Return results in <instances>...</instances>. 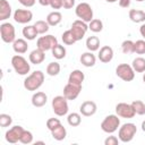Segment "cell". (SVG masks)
Returning a JSON list of instances; mask_svg holds the SVG:
<instances>
[{"instance_id": "1", "label": "cell", "mask_w": 145, "mask_h": 145, "mask_svg": "<svg viewBox=\"0 0 145 145\" xmlns=\"http://www.w3.org/2000/svg\"><path fill=\"white\" fill-rule=\"evenodd\" d=\"M44 82V74L41 70H35L29 74L24 80V87L27 91H37Z\"/></svg>"}, {"instance_id": "2", "label": "cell", "mask_w": 145, "mask_h": 145, "mask_svg": "<svg viewBox=\"0 0 145 145\" xmlns=\"http://www.w3.org/2000/svg\"><path fill=\"white\" fill-rule=\"evenodd\" d=\"M136 133H137L136 125L133 123V122H126L121 127H119L118 138L122 143H129L130 140H133V138L135 137Z\"/></svg>"}, {"instance_id": "3", "label": "cell", "mask_w": 145, "mask_h": 145, "mask_svg": "<svg viewBox=\"0 0 145 145\" xmlns=\"http://www.w3.org/2000/svg\"><path fill=\"white\" fill-rule=\"evenodd\" d=\"M11 66L14 68V70L18 74V75H27L31 70V65L28 63V61L20 54H16L11 58Z\"/></svg>"}, {"instance_id": "4", "label": "cell", "mask_w": 145, "mask_h": 145, "mask_svg": "<svg viewBox=\"0 0 145 145\" xmlns=\"http://www.w3.org/2000/svg\"><path fill=\"white\" fill-rule=\"evenodd\" d=\"M120 127V119L118 114H109L101 122V129L106 134H113Z\"/></svg>"}, {"instance_id": "5", "label": "cell", "mask_w": 145, "mask_h": 145, "mask_svg": "<svg viewBox=\"0 0 145 145\" xmlns=\"http://www.w3.org/2000/svg\"><path fill=\"white\" fill-rule=\"evenodd\" d=\"M52 110L58 117H63L68 113L69 106H68V100L63 95L54 96L52 100Z\"/></svg>"}, {"instance_id": "6", "label": "cell", "mask_w": 145, "mask_h": 145, "mask_svg": "<svg viewBox=\"0 0 145 145\" xmlns=\"http://www.w3.org/2000/svg\"><path fill=\"white\" fill-rule=\"evenodd\" d=\"M75 14L76 16L84 20L85 23H89L92 19H93V9L91 7L89 3L87 2H80L76 6V9H75Z\"/></svg>"}, {"instance_id": "7", "label": "cell", "mask_w": 145, "mask_h": 145, "mask_svg": "<svg viewBox=\"0 0 145 145\" xmlns=\"http://www.w3.org/2000/svg\"><path fill=\"white\" fill-rule=\"evenodd\" d=\"M0 35L5 43H14L16 40V31L14 25L8 22L2 23L0 25Z\"/></svg>"}, {"instance_id": "8", "label": "cell", "mask_w": 145, "mask_h": 145, "mask_svg": "<svg viewBox=\"0 0 145 145\" xmlns=\"http://www.w3.org/2000/svg\"><path fill=\"white\" fill-rule=\"evenodd\" d=\"M116 75L123 82H131L135 78V70L130 65L120 63L116 68Z\"/></svg>"}, {"instance_id": "9", "label": "cell", "mask_w": 145, "mask_h": 145, "mask_svg": "<svg viewBox=\"0 0 145 145\" xmlns=\"http://www.w3.org/2000/svg\"><path fill=\"white\" fill-rule=\"evenodd\" d=\"M70 31L72 32V34H74V36L76 37V40H77V41H80V40L85 36L86 32L88 31V25H87L84 20L77 19V20H75V22L71 24Z\"/></svg>"}, {"instance_id": "10", "label": "cell", "mask_w": 145, "mask_h": 145, "mask_svg": "<svg viewBox=\"0 0 145 145\" xmlns=\"http://www.w3.org/2000/svg\"><path fill=\"white\" fill-rule=\"evenodd\" d=\"M58 44V40L57 37H54L53 35H44V36H40L36 41V45L39 49L43 50V51H49L52 50L54 48V45Z\"/></svg>"}, {"instance_id": "11", "label": "cell", "mask_w": 145, "mask_h": 145, "mask_svg": "<svg viewBox=\"0 0 145 145\" xmlns=\"http://www.w3.org/2000/svg\"><path fill=\"white\" fill-rule=\"evenodd\" d=\"M24 130H25V129H24L22 126H18V125H17V126H14V127H11L10 129H8V130L6 131L5 138H6V140H7L8 143H10V144H16V143L19 142V139H20V137H22Z\"/></svg>"}, {"instance_id": "12", "label": "cell", "mask_w": 145, "mask_h": 145, "mask_svg": "<svg viewBox=\"0 0 145 145\" xmlns=\"http://www.w3.org/2000/svg\"><path fill=\"white\" fill-rule=\"evenodd\" d=\"M116 114H118L121 118H127V119H131L135 117V111L131 106V104L129 103H125V102H120L116 105Z\"/></svg>"}, {"instance_id": "13", "label": "cell", "mask_w": 145, "mask_h": 145, "mask_svg": "<svg viewBox=\"0 0 145 145\" xmlns=\"http://www.w3.org/2000/svg\"><path fill=\"white\" fill-rule=\"evenodd\" d=\"M82 91V85L72 84V83H67V85L63 87V96L67 100H76Z\"/></svg>"}, {"instance_id": "14", "label": "cell", "mask_w": 145, "mask_h": 145, "mask_svg": "<svg viewBox=\"0 0 145 145\" xmlns=\"http://www.w3.org/2000/svg\"><path fill=\"white\" fill-rule=\"evenodd\" d=\"M33 19V12L28 9H16L14 12V20L18 24H27Z\"/></svg>"}, {"instance_id": "15", "label": "cell", "mask_w": 145, "mask_h": 145, "mask_svg": "<svg viewBox=\"0 0 145 145\" xmlns=\"http://www.w3.org/2000/svg\"><path fill=\"white\" fill-rule=\"evenodd\" d=\"M96 110H97L96 103L93 102V101H85L79 106V112L84 117H91V116L95 114Z\"/></svg>"}, {"instance_id": "16", "label": "cell", "mask_w": 145, "mask_h": 145, "mask_svg": "<svg viewBox=\"0 0 145 145\" xmlns=\"http://www.w3.org/2000/svg\"><path fill=\"white\" fill-rule=\"evenodd\" d=\"M97 58L101 62L103 63H108L110 62L112 59H113V49L109 45H104L100 49L99 51V54H97Z\"/></svg>"}, {"instance_id": "17", "label": "cell", "mask_w": 145, "mask_h": 145, "mask_svg": "<svg viewBox=\"0 0 145 145\" xmlns=\"http://www.w3.org/2000/svg\"><path fill=\"white\" fill-rule=\"evenodd\" d=\"M44 59H45V51H43L39 48L33 50L28 56V60L33 65H40L44 61Z\"/></svg>"}, {"instance_id": "18", "label": "cell", "mask_w": 145, "mask_h": 145, "mask_svg": "<svg viewBox=\"0 0 145 145\" xmlns=\"http://www.w3.org/2000/svg\"><path fill=\"white\" fill-rule=\"evenodd\" d=\"M32 104L35 106V108H42L43 105L46 104V101H48V96L44 92H35L33 95H32Z\"/></svg>"}, {"instance_id": "19", "label": "cell", "mask_w": 145, "mask_h": 145, "mask_svg": "<svg viewBox=\"0 0 145 145\" xmlns=\"http://www.w3.org/2000/svg\"><path fill=\"white\" fill-rule=\"evenodd\" d=\"M85 79V75L82 70L79 69H75L69 74L68 77V83H72V84H77V85H82L83 82Z\"/></svg>"}, {"instance_id": "20", "label": "cell", "mask_w": 145, "mask_h": 145, "mask_svg": "<svg viewBox=\"0 0 145 145\" xmlns=\"http://www.w3.org/2000/svg\"><path fill=\"white\" fill-rule=\"evenodd\" d=\"M11 16V6L7 0H0V20H6Z\"/></svg>"}, {"instance_id": "21", "label": "cell", "mask_w": 145, "mask_h": 145, "mask_svg": "<svg viewBox=\"0 0 145 145\" xmlns=\"http://www.w3.org/2000/svg\"><path fill=\"white\" fill-rule=\"evenodd\" d=\"M79 60H80V63L83 66H85V67H93L95 65V62H96V57L93 54V52L88 51V52H84L80 56Z\"/></svg>"}, {"instance_id": "22", "label": "cell", "mask_w": 145, "mask_h": 145, "mask_svg": "<svg viewBox=\"0 0 145 145\" xmlns=\"http://www.w3.org/2000/svg\"><path fill=\"white\" fill-rule=\"evenodd\" d=\"M12 49L16 53L18 54H23L27 51L28 49V44H27V41L24 40V39H16L15 42L12 43Z\"/></svg>"}, {"instance_id": "23", "label": "cell", "mask_w": 145, "mask_h": 145, "mask_svg": "<svg viewBox=\"0 0 145 145\" xmlns=\"http://www.w3.org/2000/svg\"><path fill=\"white\" fill-rule=\"evenodd\" d=\"M129 18L131 22L138 24L145 22V11L140 9H130L129 10Z\"/></svg>"}, {"instance_id": "24", "label": "cell", "mask_w": 145, "mask_h": 145, "mask_svg": "<svg viewBox=\"0 0 145 145\" xmlns=\"http://www.w3.org/2000/svg\"><path fill=\"white\" fill-rule=\"evenodd\" d=\"M22 33H23V36H24L26 40H28V41L35 40L36 36L39 35V33H37V31H36V28H35L34 25H26V26L23 28Z\"/></svg>"}, {"instance_id": "25", "label": "cell", "mask_w": 145, "mask_h": 145, "mask_svg": "<svg viewBox=\"0 0 145 145\" xmlns=\"http://www.w3.org/2000/svg\"><path fill=\"white\" fill-rule=\"evenodd\" d=\"M61 20H62V15H61V12H59L57 10L51 11L46 16V22L50 26H57L61 23Z\"/></svg>"}, {"instance_id": "26", "label": "cell", "mask_w": 145, "mask_h": 145, "mask_svg": "<svg viewBox=\"0 0 145 145\" xmlns=\"http://www.w3.org/2000/svg\"><path fill=\"white\" fill-rule=\"evenodd\" d=\"M51 135H52V137L56 139V140H63L65 138H66V136H67V130H66V128L60 123L59 126H57L54 129H52L51 130Z\"/></svg>"}, {"instance_id": "27", "label": "cell", "mask_w": 145, "mask_h": 145, "mask_svg": "<svg viewBox=\"0 0 145 145\" xmlns=\"http://www.w3.org/2000/svg\"><path fill=\"white\" fill-rule=\"evenodd\" d=\"M86 48L88 51L94 52L100 49V40L97 36H88L86 39Z\"/></svg>"}, {"instance_id": "28", "label": "cell", "mask_w": 145, "mask_h": 145, "mask_svg": "<svg viewBox=\"0 0 145 145\" xmlns=\"http://www.w3.org/2000/svg\"><path fill=\"white\" fill-rule=\"evenodd\" d=\"M51 52H52V56L57 59V60H61V59H63L65 57H66V53H67V51H66V48L63 46V45H61V44H57V45H54V48L51 50Z\"/></svg>"}, {"instance_id": "29", "label": "cell", "mask_w": 145, "mask_h": 145, "mask_svg": "<svg viewBox=\"0 0 145 145\" xmlns=\"http://www.w3.org/2000/svg\"><path fill=\"white\" fill-rule=\"evenodd\" d=\"M131 67L134 68L135 72H144L145 71V59L142 57H137L133 60Z\"/></svg>"}, {"instance_id": "30", "label": "cell", "mask_w": 145, "mask_h": 145, "mask_svg": "<svg viewBox=\"0 0 145 145\" xmlns=\"http://www.w3.org/2000/svg\"><path fill=\"white\" fill-rule=\"evenodd\" d=\"M67 122L69 126L71 127H77L80 125L82 122V116L77 112H72V113H69L68 117H67Z\"/></svg>"}, {"instance_id": "31", "label": "cell", "mask_w": 145, "mask_h": 145, "mask_svg": "<svg viewBox=\"0 0 145 145\" xmlns=\"http://www.w3.org/2000/svg\"><path fill=\"white\" fill-rule=\"evenodd\" d=\"M88 29H91V32L93 33H100L103 29V23L101 19L97 18H93L89 23H88Z\"/></svg>"}, {"instance_id": "32", "label": "cell", "mask_w": 145, "mask_h": 145, "mask_svg": "<svg viewBox=\"0 0 145 145\" xmlns=\"http://www.w3.org/2000/svg\"><path fill=\"white\" fill-rule=\"evenodd\" d=\"M130 104H131V106H133V109H134V111H135L136 114H138V116L145 114V103H144L143 101H140V100H135V101H133Z\"/></svg>"}, {"instance_id": "33", "label": "cell", "mask_w": 145, "mask_h": 145, "mask_svg": "<svg viewBox=\"0 0 145 145\" xmlns=\"http://www.w3.org/2000/svg\"><path fill=\"white\" fill-rule=\"evenodd\" d=\"M61 40H62V42H63L65 44H67V45H72L74 43L77 42L76 37L74 36V34H72V32H71L70 29L63 32V34L61 35Z\"/></svg>"}, {"instance_id": "34", "label": "cell", "mask_w": 145, "mask_h": 145, "mask_svg": "<svg viewBox=\"0 0 145 145\" xmlns=\"http://www.w3.org/2000/svg\"><path fill=\"white\" fill-rule=\"evenodd\" d=\"M60 69H61L60 63L53 61V62H50V63L46 66V74H48L49 76H57V75H59V72H60Z\"/></svg>"}, {"instance_id": "35", "label": "cell", "mask_w": 145, "mask_h": 145, "mask_svg": "<svg viewBox=\"0 0 145 145\" xmlns=\"http://www.w3.org/2000/svg\"><path fill=\"white\" fill-rule=\"evenodd\" d=\"M34 26L39 34H45L50 28V25L48 24L46 20H36L34 23Z\"/></svg>"}, {"instance_id": "36", "label": "cell", "mask_w": 145, "mask_h": 145, "mask_svg": "<svg viewBox=\"0 0 145 145\" xmlns=\"http://www.w3.org/2000/svg\"><path fill=\"white\" fill-rule=\"evenodd\" d=\"M121 51L125 54L134 53V42L131 40H125L121 43Z\"/></svg>"}, {"instance_id": "37", "label": "cell", "mask_w": 145, "mask_h": 145, "mask_svg": "<svg viewBox=\"0 0 145 145\" xmlns=\"http://www.w3.org/2000/svg\"><path fill=\"white\" fill-rule=\"evenodd\" d=\"M134 53L144 54L145 53V40H137L134 42Z\"/></svg>"}, {"instance_id": "38", "label": "cell", "mask_w": 145, "mask_h": 145, "mask_svg": "<svg viewBox=\"0 0 145 145\" xmlns=\"http://www.w3.org/2000/svg\"><path fill=\"white\" fill-rule=\"evenodd\" d=\"M11 123H12V118L9 114H7V113H1L0 114V126L2 128L9 127Z\"/></svg>"}, {"instance_id": "39", "label": "cell", "mask_w": 145, "mask_h": 145, "mask_svg": "<svg viewBox=\"0 0 145 145\" xmlns=\"http://www.w3.org/2000/svg\"><path fill=\"white\" fill-rule=\"evenodd\" d=\"M19 142L22 144H31L33 142V134L29 131V130H24L23 131V135L19 139Z\"/></svg>"}, {"instance_id": "40", "label": "cell", "mask_w": 145, "mask_h": 145, "mask_svg": "<svg viewBox=\"0 0 145 145\" xmlns=\"http://www.w3.org/2000/svg\"><path fill=\"white\" fill-rule=\"evenodd\" d=\"M61 122H60V120L58 119V118H50V119H48L46 120V128L51 131L52 129H54L57 126H59Z\"/></svg>"}, {"instance_id": "41", "label": "cell", "mask_w": 145, "mask_h": 145, "mask_svg": "<svg viewBox=\"0 0 145 145\" xmlns=\"http://www.w3.org/2000/svg\"><path fill=\"white\" fill-rule=\"evenodd\" d=\"M120 139L116 136H108L104 139V145H118Z\"/></svg>"}, {"instance_id": "42", "label": "cell", "mask_w": 145, "mask_h": 145, "mask_svg": "<svg viewBox=\"0 0 145 145\" xmlns=\"http://www.w3.org/2000/svg\"><path fill=\"white\" fill-rule=\"evenodd\" d=\"M50 7L52 9H60V8H62V0H51L50 1Z\"/></svg>"}, {"instance_id": "43", "label": "cell", "mask_w": 145, "mask_h": 145, "mask_svg": "<svg viewBox=\"0 0 145 145\" xmlns=\"http://www.w3.org/2000/svg\"><path fill=\"white\" fill-rule=\"evenodd\" d=\"M18 1H19L20 5H23V6L26 7V8L33 7V6L35 5V2H36V0H18Z\"/></svg>"}, {"instance_id": "44", "label": "cell", "mask_w": 145, "mask_h": 145, "mask_svg": "<svg viewBox=\"0 0 145 145\" xmlns=\"http://www.w3.org/2000/svg\"><path fill=\"white\" fill-rule=\"evenodd\" d=\"M75 6V0H62V7L65 9H71Z\"/></svg>"}, {"instance_id": "45", "label": "cell", "mask_w": 145, "mask_h": 145, "mask_svg": "<svg viewBox=\"0 0 145 145\" xmlns=\"http://www.w3.org/2000/svg\"><path fill=\"white\" fill-rule=\"evenodd\" d=\"M119 6L121 8H128L130 6V0H119Z\"/></svg>"}, {"instance_id": "46", "label": "cell", "mask_w": 145, "mask_h": 145, "mask_svg": "<svg viewBox=\"0 0 145 145\" xmlns=\"http://www.w3.org/2000/svg\"><path fill=\"white\" fill-rule=\"evenodd\" d=\"M139 33H140V35L144 37V40H145V24H142L140 25V27H139Z\"/></svg>"}, {"instance_id": "47", "label": "cell", "mask_w": 145, "mask_h": 145, "mask_svg": "<svg viewBox=\"0 0 145 145\" xmlns=\"http://www.w3.org/2000/svg\"><path fill=\"white\" fill-rule=\"evenodd\" d=\"M50 1H51V0H39V3H40L41 6L46 7V6H50Z\"/></svg>"}, {"instance_id": "48", "label": "cell", "mask_w": 145, "mask_h": 145, "mask_svg": "<svg viewBox=\"0 0 145 145\" xmlns=\"http://www.w3.org/2000/svg\"><path fill=\"white\" fill-rule=\"evenodd\" d=\"M140 127H142V130H143V131L145 133V120H144V121L142 122V126H140Z\"/></svg>"}, {"instance_id": "49", "label": "cell", "mask_w": 145, "mask_h": 145, "mask_svg": "<svg viewBox=\"0 0 145 145\" xmlns=\"http://www.w3.org/2000/svg\"><path fill=\"white\" fill-rule=\"evenodd\" d=\"M106 2H109V3H113V2H116V1H119V0H105Z\"/></svg>"}, {"instance_id": "50", "label": "cell", "mask_w": 145, "mask_h": 145, "mask_svg": "<svg viewBox=\"0 0 145 145\" xmlns=\"http://www.w3.org/2000/svg\"><path fill=\"white\" fill-rule=\"evenodd\" d=\"M143 82L145 83V72H144V75H143Z\"/></svg>"}, {"instance_id": "51", "label": "cell", "mask_w": 145, "mask_h": 145, "mask_svg": "<svg viewBox=\"0 0 145 145\" xmlns=\"http://www.w3.org/2000/svg\"><path fill=\"white\" fill-rule=\"evenodd\" d=\"M136 1H138V2H142V1H145V0H136Z\"/></svg>"}]
</instances>
